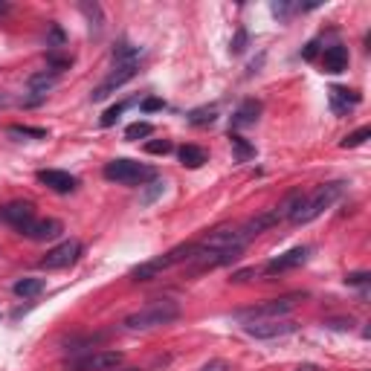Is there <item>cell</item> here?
Returning <instances> with one entry per match:
<instances>
[{
    "label": "cell",
    "instance_id": "obj_30",
    "mask_svg": "<svg viewBox=\"0 0 371 371\" xmlns=\"http://www.w3.org/2000/svg\"><path fill=\"white\" fill-rule=\"evenodd\" d=\"M371 276L368 273H348V276H345V284H365Z\"/></svg>",
    "mask_w": 371,
    "mask_h": 371
},
{
    "label": "cell",
    "instance_id": "obj_26",
    "mask_svg": "<svg viewBox=\"0 0 371 371\" xmlns=\"http://www.w3.org/2000/svg\"><path fill=\"white\" fill-rule=\"evenodd\" d=\"M163 191H165V183H160V180H154V183H151V189H148V191L142 194V206H151V203L157 201V197H160Z\"/></svg>",
    "mask_w": 371,
    "mask_h": 371
},
{
    "label": "cell",
    "instance_id": "obj_27",
    "mask_svg": "<svg viewBox=\"0 0 371 371\" xmlns=\"http://www.w3.org/2000/svg\"><path fill=\"white\" fill-rule=\"evenodd\" d=\"M244 49H246V30L238 27V32H235V38H232V44H229V53H232V56H241Z\"/></svg>",
    "mask_w": 371,
    "mask_h": 371
},
{
    "label": "cell",
    "instance_id": "obj_33",
    "mask_svg": "<svg viewBox=\"0 0 371 371\" xmlns=\"http://www.w3.org/2000/svg\"><path fill=\"white\" fill-rule=\"evenodd\" d=\"M160 108H163L160 99H145L142 102V111H160Z\"/></svg>",
    "mask_w": 371,
    "mask_h": 371
},
{
    "label": "cell",
    "instance_id": "obj_28",
    "mask_svg": "<svg viewBox=\"0 0 371 371\" xmlns=\"http://www.w3.org/2000/svg\"><path fill=\"white\" fill-rule=\"evenodd\" d=\"M145 151L148 154H168L171 151V142L168 139H151V142H145Z\"/></svg>",
    "mask_w": 371,
    "mask_h": 371
},
{
    "label": "cell",
    "instance_id": "obj_25",
    "mask_svg": "<svg viewBox=\"0 0 371 371\" xmlns=\"http://www.w3.org/2000/svg\"><path fill=\"white\" fill-rule=\"evenodd\" d=\"M128 105H131V102H119V105L108 108V111H105V116H102V128H111L113 122H116L122 113H125V108H128Z\"/></svg>",
    "mask_w": 371,
    "mask_h": 371
},
{
    "label": "cell",
    "instance_id": "obj_7",
    "mask_svg": "<svg viewBox=\"0 0 371 371\" xmlns=\"http://www.w3.org/2000/svg\"><path fill=\"white\" fill-rule=\"evenodd\" d=\"M122 363V354L119 351H90L79 360H70V371H111Z\"/></svg>",
    "mask_w": 371,
    "mask_h": 371
},
{
    "label": "cell",
    "instance_id": "obj_21",
    "mask_svg": "<svg viewBox=\"0 0 371 371\" xmlns=\"http://www.w3.org/2000/svg\"><path fill=\"white\" fill-rule=\"evenodd\" d=\"M6 134L9 137H18V139H46V131L44 128H30V125H9Z\"/></svg>",
    "mask_w": 371,
    "mask_h": 371
},
{
    "label": "cell",
    "instance_id": "obj_11",
    "mask_svg": "<svg viewBox=\"0 0 371 371\" xmlns=\"http://www.w3.org/2000/svg\"><path fill=\"white\" fill-rule=\"evenodd\" d=\"M38 183H44L46 189H53L58 194H67L79 186V180L70 175V171H61V168H41L38 171Z\"/></svg>",
    "mask_w": 371,
    "mask_h": 371
},
{
    "label": "cell",
    "instance_id": "obj_20",
    "mask_svg": "<svg viewBox=\"0 0 371 371\" xmlns=\"http://www.w3.org/2000/svg\"><path fill=\"white\" fill-rule=\"evenodd\" d=\"M12 290L18 296H23V299H32V296H38L44 290V279H18Z\"/></svg>",
    "mask_w": 371,
    "mask_h": 371
},
{
    "label": "cell",
    "instance_id": "obj_18",
    "mask_svg": "<svg viewBox=\"0 0 371 371\" xmlns=\"http://www.w3.org/2000/svg\"><path fill=\"white\" fill-rule=\"evenodd\" d=\"M180 163L186 168H201L206 163V151H203L201 145H183L180 148Z\"/></svg>",
    "mask_w": 371,
    "mask_h": 371
},
{
    "label": "cell",
    "instance_id": "obj_22",
    "mask_svg": "<svg viewBox=\"0 0 371 371\" xmlns=\"http://www.w3.org/2000/svg\"><path fill=\"white\" fill-rule=\"evenodd\" d=\"M154 134V125L151 122H134V125L125 128V139H145Z\"/></svg>",
    "mask_w": 371,
    "mask_h": 371
},
{
    "label": "cell",
    "instance_id": "obj_16",
    "mask_svg": "<svg viewBox=\"0 0 371 371\" xmlns=\"http://www.w3.org/2000/svg\"><path fill=\"white\" fill-rule=\"evenodd\" d=\"M360 105V96L348 87H331V111L334 113H345L348 108Z\"/></svg>",
    "mask_w": 371,
    "mask_h": 371
},
{
    "label": "cell",
    "instance_id": "obj_14",
    "mask_svg": "<svg viewBox=\"0 0 371 371\" xmlns=\"http://www.w3.org/2000/svg\"><path fill=\"white\" fill-rule=\"evenodd\" d=\"M322 67H325V73H345L348 70V49H345L342 44H331V46H325V53H322Z\"/></svg>",
    "mask_w": 371,
    "mask_h": 371
},
{
    "label": "cell",
    "instance_id": "obj_12",
    "mask_svg": "<svg viewBox=\"0 0 371 371\" xmlns=\"http://www.w3.org/2000/svg\"><path fill=\"white\" fill-rule=\"evenodd\" d=\"M308 246H293V250H287L284 256H279V258H273L267 267H264V273L267 276H276V273H284V270H293V267H302L305 261H308Z\"/></svg>",
    "mask_w": 371,
    "mask_h": 371
},
{
    "label": "cell",
    "instance_id": "obj_10",
    "mask_svg": "<svg viewBox=\"0 0 371 371\" xmlns=\"http://www.w3.org/2000/svg\"><path fill=\"white\" fill-rule=\"evenodd\" d=\"M134 76H137V61L134 64H116V70L111 73V76L93 90V102H102V99H108L116 87H122V84H125L128 79H134Z\"/></svg>",
    "mask_w": 371,
    "mask_h": 371
},
{
    "label": "cell",
    "instance_id": "obj_35",
    "mask_svg": "<svg viewBox=\"0 0 371 371\" xmlns=\"http://www.w3.org/2000/svg\"><path fill=\"white\" fill-rule=\"evenodd\" d=\"M296 371H322V368H319V365H313V363H305V365H299Z\"/></svg>",
    "mask_w": 371,
    "mask_h": 371
},
{
    "label": "cell",
    "instance_id": "obj_5",
    "mask_svg": "<svg viewBox=\"0 0 371 371\" xmlns=\"http://www.w3.org/2000/svg\"><path fill=\"white\" fill-rule=\"evenodd\" d=\"M296 325L293 319H253V322L244 325V334L246 337H256V339H279V337H290L296 334Z\"/></svg>",
    "mask_w": 371,
    "mask_h": 371
},
{
    "label": "cell",
    "instance_id": "obj_4",
    "mask_svg": "<svg viewBox=\"0 0 371 371\" xmlns=\"http://www.w3.org/2000/svg\"><path fill=\"white\" fill-rule=\"evenodd\" d=\"M194 253H197V244H180V246H175L171 253H165V256H160V258H151V261H142L139 267H134V270H131V279H134V282H151V279H157V276L163 273V270L175 267V264H180V261H191Z\"/></svg>",
    "mask_w": 371,
    "mask_h": 371
},
{
    "label": "cell",
    "instance_id": "obj_37",
    "mask_svg": "<svg viewBox=\"0 0 371 371\" xmlns=\"http://www.w3.org/2000/svg\"><path fill=\"white\" fill-rule=\"evenodd\" d=\"M128 371H139V368H128Z\"/></svg>",
    "mask_w": 371,
    "mask_h": 371
},
{
    "label": "cell",
    "instance_id": "obj_36",
    "mask_svg": "<svg viewBox=\"0 0 371 371\" xmlns=\"http://www.w3.org/2000/svg\"><path fill=\"white\" fill-rule=\"evenodd\" d=\"M6 102H9V99H6V96H0V105H6Z\"/></svg>",
    "mask_w": 371,
    "mask_h": 371
},
{
    "label": "cell",
    "instance_id": "obj_32",
    "mask_svg": "<svg viewBox=\"0 0 371 371\" xmlns=\"http://www.w3.org/2000/svg\"><path fill=\"white\" fill-rule=\"evenodd\" d=\"M316 53H319V44H316V41H310V44L305 46V53H302V58H305V61H313V58H316Z\"/></svg>",
    "mask_w": 371,
    "mask_h": 371
},
{
    "label": "cell",
    "instance_id": "obj_24",
    "mask_svg": "<svg viewBox=\"0 0 371 371\" xmlns=\"http://www.w3.org/2000/svg\"><path fill=\"white\" fill-rule=\"evenodd\" d=\"M368 137H371V128H368V125H363L360 131H354V134H348V137H345L339 145H342V148H357V145H363Z\"/></svg>",
    "mask_w": 371,
    "mask_h": 371
},
{
    "label": "cell",
    "instance_id": "obj_2",
    "mask_svg": "<svg viewBox=\"0 0 371 371\" xmlns=\"http://www.w3.org/2000/svg\"><path fill=\"white\" fill-rule=\"evenodd\" d=\"M177 316H180V305L177 302L160 299V302H151V305H145L142 310L131 313L125 319V328L128 331H148V328H160V325L175 322Z\"/></svg>",
    "mask_w": 371,
    "mask_h": 371
},
{
    "label": "cell",
    "instance_id": "obj_3",
    "mask_svg": "<svg viewBox=\"0 0 371 371\" xmlns=\"http://www.w3.org/2000/svg\"><path fill=\"white\" fill-rule=\"evenodd\" d=\"M105 177L111 183H122V186H142L148 180H157V171L145 163L128 160V157H116L105 165Z\"/></svg>",
    "mask_w": 371,
    "mask_h": 371
},
{
    "label": "cell",
    "instance_id": "obj_34",
    "mask_svg": "<svg viewBox=\"0 0 371 371\" xmlns=\"http://www.w3.org/2000/svg\"><path fill=\"white\" fill-rule=\"evenodd\" d=\"M250 276H256V270H241V273H235V276H232V282H246Z\"/></svg>",
    "mask_w": 371,
    "mask_h": 371
},
{
    "label": "cell",
    "instance_id": "obj_23",
    "mask_svg": "<svg viewBox=\"0 0 371 371\" xmlns=\"http://www.w3.org/2000/svg\"><path fill=\"white\" fill-rule=\"evenodd\" d=\"M229 142H232V148H235L238 160H250V157L256 154V151H253V145H246L244 137H238V134H232V131H229Z\"/></svg>",
    "mask_w": 371,
    "mask_h": 371
},
{
    "label": "cell",
    "instance_id": "obj_15",
    "mask_svg": "<svg viewBox=\"0 0 371 371\" xmlns=\"http://www.w3.org/2000/svg\"><path fill=\"white\" fill-rule=\"evenodd\" d=\"M258 113H261V102H256V99H246V102L235 111L232 116V128H246V125H256L258 122Z\"/></svg>",
    "mask_w": 371,
    "mask_h": 371
},
{
    "label": "cell",
    "instance_id": "obj_1",
    "mask_svg": "<svg viewBox=\"0 0 371 371\" xmlns=\"http://www.w3.org/2000/svg\"><path fill=\"white\" fill-rule=\"evenodd\" d=\"M342 189H345V183H325V186H319L310 197H302V203L296 206V212L290 215V224L302 227V224H310V220H316L325 209H331L339 201Z\"/></svg>",
    "mask_w": 371,
    "mask_h": 371
},
{
    "label": "cell",
    "instance_id": "obj_6",
    "mask_svg": "<svg viewBox=\"0 0 371 371\" xmlns=\"http://www.w3.org/2000/svg\"><path fill=\"white\" fill-rule=\"evenodd\" d=\"M296 299L299 296H284V299H270V302H264V305H256V308H246V310H238L235 316L238 319H279V316H284L287 310H293V305H296Z\"/></svg>",
    "mask_w": 371,
    "mask_h": 371
},
{
    "label": "cell",
    "instance_id": "obj_9",
    "mask_svg": "<svg viewBox=\"0 0 371 371\" xmlns=\"http://www.w3.org/2000/svg\"><path fill=\"white\" fill-rule=\"evenodd\" d=\"M0 220H4V224H9L12 229H18V232L23 235V229H27L32 220H35V206L27 203V201L6 203V206H0Z\"/></svg>",
    "mask_w": 371,
    "mask_h": 371
},
{
    "label": "cell",
    "instance_id": "obj_17",
    "mask_svg": "<svg viewBox=\"0 0 371 371\" xmlns=\"http://www.w3.org/2000/svg\"><path fill=\"white\" fill-rule=\"evenodd\" d=\"M276 224H279L276 212H267V215H258V218H253V220H246V224L241 227V232H244L246 241H250L253 235H258V232H264V229H270V227H276Z\"/></svg>",
    "mask_w": 371,
    "mask_h": 371
},
{
    "label": "cell",
    "instance_id": "obj_19",
    "mask_svg": "<svg viewBox=\"0 0 371 371\" xmlns=\"http://www.w3.org/2000/svg\"><path fill=\"white\" fill-rule=\"evenodd\" d=\"M215 119H218V108H194V111L189 113V125L206 128V125H212Z\"/></svg>",
    "mask_w": 371,
    "mask_h": 371
},
{
    "label": "cell",
    "instance_id": "obj_8",
    "mask_svg": "<svg viewBox=\"0 0 371 371\" xmlns=\"http://www.w3.org/2000/svg\"><path fill=\"white\" fill-rule=\"evenodd\" d=\"M79 253H82V244L79 241H64V244H58V246H53L41 261H38V267L41 270H64V267H70L73 261L79 258Z\"/></svg>",
    "mask_w": 371,
    "mask_h": 371
},
{
    "label": "cell",
    "instance_id": "obj_31",
    "mask_svg": "<svg viewBox=\"0 0 371 371\" xmlns=\"http://www.w3.org/2000/svg\"><path fill=\"white\" fill-rule=\"evenodd\" d=\"M201 371H229V365H227L224 360H212V363H206Z\"/></svg>",
    "mask_w": 371,
    "mask_h": 371
},
{
    "label": "cell",
    "instance_id": "obj_29",
    "mask_svg": "<svg viewBox=\"0 0 371 371\" xmlns=\"http://www.w3.org/2000/svg\"><path fill=\"white\" fill-rule=\"evenodd\" d=\"M82 12L90 18V27H96V32H99V23H102V9H99L96 4L90 6V4H82Z\"/></svg>",
    "mask_w": 371,
    "mask_h": 371
},
{
    "label": "cell",
    "instance_id": "obj_13",
    "mask_svg": "<svg viewBox=\"0 0 371 371\" xmlns=\"http://www.w3.org/2000/svg\"><path fill=\"white\" fill-rule=\"evenodd\" d=\"M61 220H56V218H35L32 220V224L27 227V229H23V235H27V238H32V241H53V238H58L61 235Z\"/></svg>",
    "mask_w": 371,
    "mask_h": 371
}]
</instances>
